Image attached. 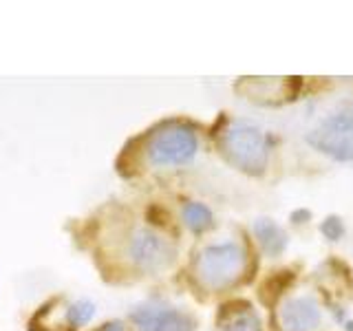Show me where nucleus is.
Returning a JSON list of instances; mask_svg holds the SVG:
<instances>
[{
	"label": "nucleus",
	"mask_w": 353,
	"mask_h": 331,
	"mask_svg": "<svg viewBox=\"0 0 353 331\" xmlns=\"http://www.w3.org/2000/svg\"><path fill=\"white\" fill-rule=\"evenodd\" d=\"M93 318H95V303L86 301V298H80V301L71 303L69 307L64 309V320H66V325L73 327V329L86 327Z\"/></svg>",
	"instance_id": "nucleus-10"
},
{
	"label": "nucleus",
	"mask_w": 353,
	"mask_h": 331,
	"mask_svg": "<svg viewBox=\"0 0 353 331\" xmlns=\"http://www.w3.org/2000/svg\"><path fill=\"white\" fill-rule=\"evenodd\" d=\"M309 210H296V212H292V223H305V221H309Z\"/></svg>",
	"instance_id": "nucleus-14"
},
{
	"label": "nucleus",
	"mask_w": 353,
	"mask_h": 331,
	"mask_svg": "<svg viewBox=\"0 0 353 331\" xmlns=\"http://www.w3.org/2000/svg\"><path fill=\"white\" fill-rule=\"evenodd\" d=\"M279 320L283 331H316L323 323V309L314 296H294L281 305Z\"/></svg>",
	"instance_id": "nucleus-7"
},
{
	"label": "nucleus",
	"mask_w": 353,
	"mask_h": 331,
	"mask_svg": "<svg viewBox=\"0 0 353 331\" xmlns=\"http://www.w3.org/2000/svg\"><path fill=\"white\" fill-rule=\"evenodd\" d=\"M181 221L183 225L194 232V234H203L214 225V214L205 203L201 201H188L181 208Z\"/></svg>",
	"instance_id": "nucleus-9"
},
{
	"label": "nucleus",
	"mask_w": 353,
	"mask_h": 331,
	"mask_svg": "<svg viewBox=\"0 0 353 331\" xmlns=\"http://www.w3.org/2000/svg\"><path fill=\"white\" fill-rule=\"evenodd\" d=\"M320 232H323V237L329 241H340L342 237H345V223H342L340 217L331 214L323 221V223H320Z\"/></svg>",
	"instance_id": "nucleus-12"
},
{
	"label": "nucleus",
	"mask_w": 353,
	"mask_h": 331,
	"mask_svg": "<svg viewBox=\"0 0 353 331\" xmlns=\"http://www.w3.org/2000/svg\"><path fill=\"white\" fill-rule=\"evenodd\" d=\"M221 331H263V329H261V318L250 307H245L241 312L232 314L230 318H225L223 325H221Z\"/></svg>",
	"instance_id": "nucleus-11"
},
{
	"label": "nucleus",
	"mask_w": 353,
	"mask_h": 331,
	"mask_svg": "<svg viewBox=\"0 0 353 331\" xmlns=\"http://www.w3.org/2000/svg\"><path fill=\"white\" fill-rule=\"evenodd\" d=\"M221 152L234 168L252 177L263 174L270 161V143L265 139V132L245 119L232 121L223 130Z\"/></svg>",
	"instance_id": "nucleus-1"
},
{
	"label": "nucleus",
	"mask_w": 353,
	"mask_h": 331,
	"mask_svg": "<svg viewBox=\"0 0 353 331\" xmlns=\"http://www.w3.org/2000/svg\"><path fill=\"white\" fill-rule=\"evenodd\" d=\"M126 257L139 272L159 274L174 263L176 250L159 232L150 228H137L126 241Z\"/></svg>",
	"instance_id": "nucleus-5"
},
{
	"label": "nucleus",
	"mask_w": 353,
	"mask_h": 331,
	"mask_svg": "<svg viewBox=\"0 0 353 331\" xmlns=\"http://www.w3.org/2000/svg\"><path fill=\"white\" fill-rule=\"evenodd\" d=\"M95 331H126V325L121 323V320H108V323H104L99 329Z\"/></svg>",
	"instance_id": "nucleus-13"
},
{
	"label": "nucleus",
	"mask_w": 353,
	"mask_h": 331,
	"mask_svg": "<svg viewBox=\"0 0 353 331\" xmlns=\"http://www.w3.org/2000/svg\"><path fill=\"white\" fill-rule=\"evenodd\" d=\"M199 152L196 132L185 124H170L157 130L146 143V161L154 168H174L190 163Z\"/></svg>",
	"instance_id": "nucleus-4"
},
{
	"label": "nucleus",
	"mask_w": 353,
	"mask_h": 331,
	"mask_svg": "<svg viewBox=\"0 0 353 331\" xmlns=\"http://www.w3.org/2000/svg\"><path fill=\"white\" fill-rule=\"evenodd\" d=\"M305 141L336 161H353V99L342 102L307 130Z\"/></svg>",
	"instance_id": "nucleus-2"
},
{
	"label": "nucleus",
	"mask_w": 353,
	"mask_h": 331,
	"mask_svg": "<svg viewBox=\"0 0 353 331\" xmlns=\"http://www.w3.org/2000/svg\"><path fill=\"white\" fill-rule=\"evenodd\" d=\"M254 237H256L261 250L268 254V257H281L287 248V232L276 223V221L261 217L254 221Z\"/></svg>",
	"instance_id": "nucleus-8"
},
{
	"label": "nucleus",
	"mask_w": 353,
	"mask_h": 331,
	"mask_svg": "<svg viewBox=\"0 0 353 331\" xmlns=\"http://www.w3.org/2000/svg\"><path fill=\"white\" fill-rule=\"evenodd\" d=\"M130 323L137 331H194V320L176 307L139 305L130 312Z\"/></svg>",
	"instance_id": "nucleus-6"
},
{
	"label": "nucleus",
	"mask_w": 353,
	"mask_h": 331,
	"mask_svg": "<svg viewBox=\"0 0 353 331\" xmlns=\"http://www.w3.org/2000/svg\"><path fill=\"white\" fill-rule=\"evenodd\" d=\"M243 270H245V252L234 241L203 248L194 263L196 279L208 290H225L241 279Z\"/></svg>",
	"instance_id": "nucleus-3"
}]
</instances>
